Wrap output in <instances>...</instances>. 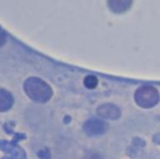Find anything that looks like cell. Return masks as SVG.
<instances>
[{"label":"cell","instance_id":"cell-1","mask_svg":"<svg viewBox=\"0 0 160 159\" xmlns=\"http://www.w3.org/2000/svg\"><path fill=\"white\" fill-rule=\"evenodd\" d=\"M132 0H109V7L114 12H123L130 8Z\"/></svg>","mask_w":160,"mask_h":159}]
</instances>
